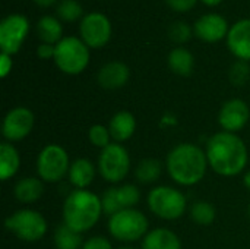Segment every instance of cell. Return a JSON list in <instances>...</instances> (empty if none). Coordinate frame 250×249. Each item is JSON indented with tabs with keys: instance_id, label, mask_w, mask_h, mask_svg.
Segmentation results:
<instances>
[{
	"instance_id": "obj_16",
	"label": "cell",
	"mask_w": 250,
	"mask_h": 249,
	"mask_svg": "<svg viewBox=\"0 0 250 249\" xmlns=\"http://www.w3.org/2000/svg\"><path fill=\"white\" fill-rule=\"evenodd\" d=\"M227 44L236 57L245 62L250 60V19H242L230 28Z\"/></svg>"
},
{
	"instance_id": "obj_17",
	"label": "cell",
	"mask_w": 250,
	"mask_h": 249,
	"mask_svg": "<svg viewBox=\"0 0 250 249\" xmlns=\"http://www.w3.org/2000/svg\"><path fill=\"white\" fill-rule=\"evenodd\" d=\"M129 68L123 62H110L98 72V84L105 90L122 88L129 79Z\"/></svg>"
},
{
	"instance_id": "obj_35",
	"label": "cell",
	"mask_w": 250,
	"mask_h": 249,
	"mask_svg": "<svg viewBox=\"0 0 250 249\" xmlns=\"http://www.w3.org/2000/svg\"><path fill=\"white\" fill-rule=\"evenodd\" d=\"M38 56H40L41 59H50V57H54V45H53V44L42 43V44L38 47Z\"/></svg>"
},
{
	"instance_id": "obj_33",
	"label": "cell",
	"mask_w": 250,
	"mask_h": 249,
	"mask_svg": "<svg viewBox=\"0 0 250 249\" xmlns=\"http://www.w3.org/2000/svg\"><path fill=\"white\" fill-rule=\"evenodd\" d=\"M198 0H167L168 6L176 12H188L195 7Z\"/></svg>"
},
{
	"instance_id": "obj_38",
	"label": "cell",
	"mask_w": 250,
	"mask_h": 249,
	"mask_svg": "<svg viewBox=\"0 0 250 249\" xmlns=\"http://www.w3.org/2000/svg\"><path fill=\"white\" fill-rule=\"evenodd\" d=\"M243 182H245V185H246V188L250 191V170L245 175V179H243Z\"/></svg>"
},
{
	"instance_id": "obj_27",
	"label": "cell",
	"mask_w": 250,
	"mask_h": 249,
	"mask_svg": "<svg viewBox=\"0 0 250 249\" xmlns=\"http://www.w3.org/2000/svg\"><path fill=\"white\" fill-rule=\"evenodd\" d=\"M190 217L196 225L208 226L215 220V208L205 201H196L190 208Z\"/></svg>"
},
{
	"instance_id": "obj_10",
	"label": "cell",
	"mask_w": 250,
	"mask_h": 249,
	"mask_svg": "<svg viewBox=\"0 0 250 249\" xmlns=\"http://www.w3.org/2000/svg\"><path fill=\"white\" fill-rule=\"evenodd\" d=\"M29 31V22L23 15H9L0 23V48L6 54H15L26 34Z\"/></svg>"
},
{
	"instance_id": "obj_11",
	"label": "cell",
	"mask_w": 250,
	"mask_h": 249,
	"mask_svg": "<svg viewBox=\"0 0 250 249\" xmlns=\"http://www.w3.org/2000/svg\"><path fill=\"white\" fill-rule=\"evenodd\" d=\"M81 35L82 41L88 47L100 48L105 45L111 35V25L105 15L103 13H88L81 22Z\"/></svg>"
},
{
	"instance_id": "obj_36",
	"label": "cell",
	"mask_w": 250,
	"mask_h": 249,
	"mask_svg": "<svg viewBox=\"0 0 250 249\" xmlns=\"http://www.w3.org/2000/svg\"><path fill=\"white\" fill-rule=\"evenodd\" d=\"M34 1L41 7H47V6H51L56 0H34Z\"/></svg>"
},
{
	"instance_id": "obj_26",
	"label": "cell",
	"mask_w": 250,
	"mask_h": 249,
	"mask_svg": "<svg viewBox=\"0 0 250 249\" xmlns=\"http://www.w3.org/2000/svg\"><path fill=\"white\" fill-rule=\"evenodd\" d=\"M161 172H163V164L158 160H155V158H145V160H142L138 164L136 179L141 183H144V185L154 183L155 181L160 179Z\"/></svg>"
},
{
	"instance_id": "obj_37",
	"label": "cell",
	"mask_w": 250,
	"mask_h": 249,
	"mask_svg": "<svg viewBox=\"0 0 250 249\" xmlns=\"http://www.w3.org/2000/svg\"><path fill=\"white\" fill-rule=\"evenodd\" d=\"M205 4H208V6H217V4H220L223 0H202Z\"/></svg>"
},
{
	"instance_id": "obj_14",
	"label": "cell",
	"mask_w": 250,
	"mask_h": 249,
	"mask_svg": "<svg viewBox=\"0 0 250 249\" xmlns=\"http://www.w3.org/2000/svg\"><path fill=\"white\" fill-rule=\"evenodd\" d=\"M249 116L250 112L248 104L243 100L233 98L221 107L218 114V122L226 132L236 134L237 131L246 126Z\"/></svg>"
},
{
	"instance_id": "obj_31",
	"label": "cell",
	"mask_w": 250,
	"mask_h": 249,
	"mask_svg": "<svg viewBox=\"0 0 250 249\" xmlns=\"http://www.w3.org/2000/svg\"><path fill=\"white\" fill-rule=\"evenodd\" d=\"M170 38L176 43H186L190 37H192V29L188 23L185 22H176L170 26L168 29Z\"/></svg>"
},
{
	"instance_id": "obj_29",
	"label": "cell",
	"mask_w": 250,
	"mask_h": 249,
	"mask_svg": "<svg viewBox=\"0 0 250 249\" xmlns=\"http://www.w3.org/2000/svg\"><path fill=\"white\" fill-rule=\"evenodd\" d=\"M88 138L91 141L92 145L95 147H100V148H105L110 145V131L108 128L103 126V125H94L91 129H89V134H88Z\"/></svg>"
},
{
	"instance_id": "obj_23",
	"label": "cell",
	"mask_w": 250,
	"mask_h": 249,
	"mask_svg": "<svg viewBox=\"0 0 250 249\" xmlns=\"http://www.w3.org/2000/svg\"><path fill=\"white\" fill-rule=\"evenodd\" d=\"M168 66L174 73L180 76H189L193 72L195 59L188 48L177 47L168 54Z\"/></svg>"
},
{
	"instance_id": "obj_8",
	"label": "cell",
	"mask_w": 250,
	"mask_h": 249,
	"mask_svg": "<svg viewBox=\"0 0 250 249\" xmlns=\"http://www.w3.org/2000/svg\"><path fill=\"white\" fill-rule=\"evenodd\" d=\"M6 229L26 242L40 241L47 232L45 219L34 210H21L7 217Z\"/></svg>"
},
{
	"instance_id": "obj_5",
	"label": "cell",
	"mask_w": 250,
	"mask_h": 249,
	"mask_svg": "<svg viewBox=\"0 0 250 249\" xmlns=\"http://www.w3.org/2000/svg\"><path fill=\"white\" fill-rule=\"evenodd\" d=\"M108 230L117 241L135 242L148 235V219L144 213L127 208L110 217Z\"/></svg>"
},
{
	"instance_id": "obj_32",
	"label": "cell",
	"mask_w": 250,
	"mask_h": 249,
	"mask_svg": "<svg viewBox=\"0 0 250 249\" xmlns=\"http://www.w3.org/2000/svg\"><path fill=\"white\" fill-rule=\"evenodd\" d=\"M82 249H113L110 241H107L103 236H92L88 241L83 242Z\"/></svg>"
},
{
	"instance_id": "obj_9",
	"label": "cell",
	"mask_w": 250,
	"mask_h": 249,
	"mask_svg": "<svg viewBox=\"0 0 250 249\" xmlns=\"http://www.w3.org/2000/svg\"><path fill=\"white\" fill-rule=\"evenodd\" d=\"M98 169L101 176L111 183L123 181L130 170V158L127 150L117 142L110 144L100 154Z\"/></svg>"
},
{
	"instance_id": "obj_40",
	"label": "cell",
	"mask_w": 250,
	"mask_h": 249,
	"mask_svg": "<svg viewBox=\"0 0 250 249\" xmlns=\"http://www.w3.org/2000/svg\"><path fill=\"white\" fill-rule=\"evenodd\" d=\"M249 217H250V207H249Z\"/></svg>"
},
{
	"instance_id": "obj_39",
	"label": "cell",
	"mask_w": 250,
	"mask_h": 249,
	"mask_svg": "<svg viewBox=\"0 0 250 249\" xmlns=\"http://www.w3.org/2000/svg\"><path fill=\"white\" fill-rule=\"evenodd\" d=\"M119 249H135V248H130V247H120Z\"/></svg>"
},
{
	"instance_id": "obj_21",
	"label": "cell",
	"mask_w": 250,
	"mask_h": 249,
	"mask_svg": "<svg viewBox=\"0 0 250 249\" xmlns=\"http://www.w3.org/2000/svg\"><path fill=\"white\" fill-rule=\"evenodd\" d=\"M44 194V185L38 178H23L15 185V197L19 203L32 204Z\"/></svg>"
},
{
	"instance_id": "obj_1",
	"label": "cell",
	"mask_w": 250,
	"mask_h": 249,
	"mask_svg": "<svg viewBox=\"0 0 250 249\" xmlns=\"http://www.w3.org/2000/svg\"><path fill=\"white\" fill-rule=\"evenodd\" d=\"M209 166L221 176H236L248 164V148L240 136L231 132L215 134L207 145Z\"/></svg>"
},
{
	"instance_id": "obj_24",
	"label": "cell",
	"mask_w": 250,
	"mask_h": 249,
	"mask_svg": "<svg viewBox=\"0 0 250 249\" xmlns=\"http://www.w3.org/2000/svg\"><path fill=\"white\" fill-rule=\"evenodd\" d=\"M37 31L42 43L57 44L62 40V23L54 16H42L37 23Z\"/></svg>"
},
{
	"instance_id": "obj_15",
	"label": "cell",
	"mask_w": 250,
	"mask_h": 249,
	"mask_svg": "<svg viewBox=\"0 0 250 249\" xmlns=\"http://www.w3.org/2000/svg\"><path fill=\"white\" fill-rule=\"evenodd\" d=\"M193 31L196 34V37H199L204 41L208 43H217L220 40L224 38L226 34H229V26H227V21L218 15V13H208L201 16L195 26Z\"/></svg>"
},
{
	"instance_id": "obj_12",
	"label": "cell",
	"mask_w": 250,
	"mask_h": 249,
	"mask_svg": "<svg viewBox=\"0 0 250 249\" xmlns=\"http://www.w3.org/2000/svg\"><path fill=\"white\" fill-rule=\"evenodd\" d=\"M141 198V192L135 185H123L119 188H110L104 192L101 198L103 213L108 214L110 217L127 210L133 208Z\"/></svg>"
},
{
	"instance_id": "obj_13",
	"label": "cell",
	"mask_w": 250,
	"mask_h": 249,
	"mask_svg": "<svg viewBox=\"0 0 250 249\" xmlns=\"http://www.w3.org/2000/svg\"><path fill=\"white\" fill-rule=\"evenodd\" d=\"M35 123L34 113L26 107L12 109L3 120V136L7 141H21L29 135Z\"/></svg>"
},
{
	"instance_id": "obj_19",
	"label": "cell",
	"mask_w": 250,
	"mask_h": 249,
	"mask_svg": "<svg viewBox=\"0 0 250 249\" xmlns=\"http://www.w3.org/2000/svg\"><path fill=\"white\" fill-rule=\"evenodd\" d=\"M69 181L76 189L88 188L95 179V167L86 158H78L70 164L69 169Z\"/></svg>"
},
{
	"instance_id": "obj_25",
	"label": "cell",
	"mask_w": 250,
	"mask_h": 249,
	"mask_svg": "<svg viewBox=\"0 0 250 249\" xmlns=\"http://www.w3.org/2000/svg\"><path fill=\"white\" fill-rule=\"evenodd\" d=\"M54 244L57 249H79L82 245V236L67 225H60L54 233Z\"/></svg>"
},
{
	"instance_id": "obj_28",
	"label": "cell",
	"mask_w": 250,
	"mask_h": 249,
	"mask_svg": "<svg viewBox=\"0 0 250 249\" xmlns=\"http://www.w3.org/2000/svg\"><path fill=\"white\" fill-rule=\"evenodd\" d=\"M56 12H57L60 19H63L66 22H73V21H76V19H79L82 16L83 9L76 0H63L57 6Z\"/></svg>"
},
{
	"instance_id": "obj_20",
	"label": "cell",
	"mask_w": 250,
	"mask_h": 249,
	"mask_svg": "<svg viewBox=\"0 0 250 249\" xmlns=\"http://www.w3.org/2000/svg\"><path fill=\"white\" fill-rule=\"evenodd\" d=\"M142 249H182V242L174 232L155 229L144 238Z\"/></svg>"
},
{
	"instance_id": "obj_3",
	"label": "cell",
	"mask_w": 250,
	"mask_h": 249,
	"mask_svg": "<svg viewBox=\"0 0 250 249\" xmlns=\"http://www.w3.org/2000/svg\"><path fill=\"white\" fill-rule=\"evenodd\" d=\"M101 214V198L86 189H75L70 192L63 205V223L79 233L92 229Z\"/></svg>"
},
{
	"instance_id": "obj_30",
	"label": "cell",
	"mask_w": 250,
	"mask_h": 249,
	"mask_svg": "<svg viewBox=\"0 0 250 249\" xmlns=\"http://www.w3.org/2000/svg\"><path fill=\"white\" fill-rule=\"evenodd\" d=\"M250 69L249 65L245 62V60H240V62H236L231 69H230V79L233 84L236 85H243L248 79H249Z\"/></svg>"
},
{
	"instance_id": "obj_6",
	"label": "cell",
	"mask_w": 250,
	"mask_h": 249,
	"mask_svg": "<svg viewBox=\"0 0 250 249\" xmlns=\"http://www.w3.org/2000/svg\"><path fill=\"white\" fill-rule=\"evenodd\" d=\"M148 207L164 220H176L185 214L188 201L180 191L171 186H157L148 195Z\"/></svg>"
},
{
	"instance_id": "obj_18",
	"label": "cell",
	"mask_w": 250,
	"mask_h": 249,
	"mask_svg": "<svg viewBox=\"0 0 250 249\" xmlns=\"http://www.w3.org/2000/svg\"><path fill=\"white\" fill-rule=\"evenodd\" d=\"M136 129V119L129 112H119L116 113L108 125V131L111 138L119 144L127 141Z\"/></svg>"
},
{
	"instance_id": "obj_7",
	"label": "cell",
	"mask_w": 250,
	"mask_h": 249,
	"mask_svg": "<svg viewBox=\"0 0 250 249\" xmlns=\"http://www.w3.org/2000/svg\"><path fill=\"white\" fill-rule=\"evenodd\" d=\"M70 163L64 148L51 144L41 150L37 160L38 176L45 182H59L69 175Z\"/></svg>"
},
{
	"instance_id": "obj_4",
	"label": "cell",
	"mask_w": 250,
	"mask_h": 249,
	"mask_svg": "<svg viewBox=\"0 0 250 249\" xmlns=\"http://www.w3.org/2000/svg\"><path fill=\"white\" fill-rule=\"evenodd\" d=\"M53 59L62 72L67 75H78L88 66L89 62L88 45L76 37L62 38L54 45Z\"/></svg>"
},
{
	"instance_id": "obj_22",
	"label": "cell",
	"mask_w": 250,
	"mask_h": 249,
	"mask_svg": "<svg viewBox=\"0 0 250 249\" xmlns=\"http://www.w3.org/2000/svg\"><path fill=\"white\" fill-rule=\"evenodd\" d=\"M21 166V157L18 150L10 142H3L0 145V179H10Z\"/></svg>"
},
{
	"instance_id": "obj_2",
	"label": "cell",
	"mask_w": 250,
	"mask_h": 249,
	"mask_svg": "<svg viewBox=\"0 0 250 249\" xmlns=\"http://www.w3.org/2000/svg\"><path fill=\"white\" fill-rule=\"evenodd\" d=\"M207 153L195 144H180L167 157L170 178L183 186H192L202 181L208 167Z\"/></svg>"
},
{
	"instance_id": "obj_34",
	"label": "cell",
	"mask_w": 250,
	"mask_h": 249,
	"mask_svg": "<svg viewBox=\"0 0 250 249\" xmlns=\"http://www.w3.org/2000/svg\"><path fill=\"white\" fill-rule=\"evenodd\" d=\"M10 69H12V59H10V56L6 54V53H1V59H0V75L3 78L7 76V73L10 72Z\"/></svg>"
}]
</instances>
